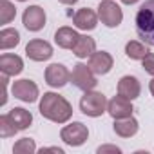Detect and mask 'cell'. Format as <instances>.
<instances>
[{"instance_id": "cb8c5ba5", "label": "cell", "mask_w": 154, "mask_h": 154, "mask_svg": "<svg viewBox=\"0 0 154 154\" xmlns=\"http://www.w3.org/2000/svg\"><path fill=\"white\" fill-rule=\"evenodd\" d=\"M13 152H15V154H33V152H36L35 140H31V138H22V140H18V141L13 145Z\"/></svg>"}, {"instance_id": "4fadbf2b", "label": "cell", "mask_w": 154, "mask_h": 154, "mask_svg": "<svg viewBox=\"0 0 154 154\" xmlns=\"http://www.w3.org/2000/svg\"><path fill=\"white\" fill-rule=\"evenodd\" d=\"M140 93H141V84L136 76L127 74V76H122L120 78V82H118V94L120 96L132 102L140 96Z\"/></svg>"}, {"instance_id": "f1b7e54d", "label": "cell", "mask_w": 154, "mask_h": 154, "mask_svg": "<svg viewBox=\"0 0 154 154\" xmlns=\"http://www.w3.org/2000/svg\"><path fill=\"white\" fill-rule=\"evenodd\" d=\"M122 4H127V6H132V4H136V2H140V0H120Z\"/></svg>"}, {"instance_id": "6da1fadb", "label": "cell", "mask_w": 154, "mask_h": 154, "mask_svg": "<svg viewBox=\"0 0 154 154\" xmlns=\"http://www.w3.org/2000/svg\"><path fill=\"white\" fill-rule=\"evenodd\" d=\"M38 111L45 120H49L53 123H67L72 116L71 103L58 93H44Z\"/></svg>"}, {"instance_id": "30bf717a", "label": "cell", "mask_w": 154, "mask_h": 154, "mask_svg": "<svg viewBox=\"0 0 154 154\" xmlns=\"http://www.w3.org/2000/svg\"><path fill=\"white\" fill-rule=\"evenodd\" d=\"M26 54L29 60L33 62H45L49 60L54 53H53V45L45 40H40V38H35L31 40L27 45H26Z\"/></svg>"}, {"instance_id": "277c9868", "label": "cell", "mask_w": 154, "mask_h": 154, "mask_svg": "<svg viewBox=\"0 0 154 154\" xmlns=\"http://www.w3.org/2000/svg\"><path fill=\"white\" fill-rule=\"evenodd\" d=\"M60 138L65 145L69 147H80L87 141L89 138V129L87 125H84L82 122H72L65 127H62L60 131Z\"/></svg>"}, {"instance_id": "8992f818", "label": "cell", "mask_w": 154, "mask_h": 154, "mask_svg": "<svg viewBox=\"0 0 154 154\" xmlns=\"http://www.w3.org/2000/svg\"><path fill=\"white\" fill-rule=\"evenodd\" d=\"M98 18L107 27H118L123 20V11L114 0H102L98 6Z\"/></svg>"}, {"instance_id": "f546056e", "label": "cell", "mask_w": 154, "mask_h": 154, "mask_svg": "<svg viewBox=\"0 0 154 154\" xmlns=\"http://www.w3.org/2000/svg\"><path fill=\"white\" fill-rule=\"evenodd\" d=\"M149 89H150V94L154 96V78H152V80L149 82Z\"/></svg>"}, {"instance_id": "d6986e66", "label": "cell", "mask_w": 154, "mask_h": 154, "mask_svg": "<svg viewBox=\"0 0 154 154\" xmlns=\"http://www.w3.org/2000/svg\"><path fill=\"white\" fill-rule=\"evenodd\" d=\"M8 114H9V118L13 120V123L17 125L18 131H26L33 123V114L24 107H13Z\"/></svg>"}, {"instance_id": "e0dca14e", "label": "cell", "mask_w": 154, "mask_h": 154, "mask_svg": "<svg viewBox=\"0 0 154 154\" xmlns=\"http://www.w3.org/2000/svg\"><path fill=\"white\" fill-rule=\"evenodd\" d=\"M78 38H80V35L76 33L72 27H67V26L58 27L56 33H54V42H56V45L62 47V49H72L74 44L78 42Z\"/></svg>"}, {"instance_id": "d4e9b609", "label": "cell", "mask_w": 154, "mask_h": 154, "mask_svg": "<svg viewBox=\"0 0 154 154\" xmlns=\"http://www.w3.org/2000/svg\"><path fill=\"white\" fill-rule=\"evenodd\" d=\"M141 65H143L145 72H149L150 76H154V53H149V54L141 60Z\"/></svg>"}, {"instance_id": "44dd1931", "label": "cell", "mask_w": 154, "mask_h": 154, "mask_svg": "<svg viewBox=\"0 0 154 154\" xmlns=\"http://www.w3.org/2000/svg\"><path fill=\"white\" fill-rule=\"evenodd\" d=\"M149 45L145 42H138V40H129L125 44V54L131 60H143L149 54Z\"/></svg>"}, {"instance_id": "52a82bcc", "label": "cell", "mask_w": 154, "mask_h": 154, "mask_svg": "<svg viewBox=\"0 0 154 154\" xmlns=\"http://www.w3.org/2000/svg\"><path fill=\"white\" fill-rule=\"evenodd\" d=\"M44 78H45V84H47L49 87L60 89V87H63V85L69 84L71 72H69V69H67L63 63H51L49 67H45Z\"/></svg>"}, {"instance_id": "5bb4252c", "label": "cell", "mask_w": 154, "mask_h": 154, "mask_svg": "<svg viewBox=\"0 0 154 154\" xmlns=\"http://www.w3.org/2000/svg\"><path fill=\"white\" fill-rule=\"evenodd\" d=\"M72 24L82 29V31H93L96 26H98V15L89 9V8H84V9H78L72 17Z\"/></svg>"}, {"instance_id": "2e32d148", "label": "cell", "mask_w": 154, "mask_h": 154, "mask_svg": "<svg viewBox=\"0 0 154 154\" xmlns=\"http://www.w3.org/2000/svg\"><path fill=\"white\" fill-rule=\"evenodd\" d=\"M114 132L120 136V138H132L138 129H140V123L136 118L132 116H127V118H120V120H114V125H112Z\"/></svg>"}, {"instance_id": "9c48e42d", "label": "cell", "mask_w": 154, "mask_h": 154, "mask_svg": "<svg viewBox=\"0 0 154 154\" xmlns=\"http://www.w3.org/2000/svg\"><path fill=\"white\" fill-rule=\"evenodd\" d=\"M45 20H47V18H45V11H44L40 6H29V8L24 11V15H22V24H24V27H26L27 31H33V33L44 29Z\"/></svg>"}, {"instance_id": "484cf974", "label": "cell", "mask_w": 154, "mask_h": 154, "mask_svg": "<svg viewBox=\"0 0 154 154\" xmlns=\"http://www.w3.org/2000/svg\"><path fill=\"white\" fill-rule=\"evenodd\" d=\"M98 154H105V152H114V154H120L122 152V149L120 147H116V145H102V147H98V150H96Z\"/></svg>"}, {"instance_id": "8fae6325", "label": "cell", "mask_w": 154, "mask_h": 154, "mask_svg": "<svg viewBox=\"0 0 154 154\" xmlns=\"http://www.w3.org/2000/svg\"><path fill=\"white\" fill-rule=\"evenodd\" d=\"M87 65L91 67V71H93L94 74L102 76V74H107V72L112 69L114 60H112L111 53H107V51H94V53L89 56V63H87Z\"/></svg>"}, {"instance_id": "83f0119b", "label": "cell", "mask_w": 154, "mask_h": 154, "mask_svg": "<svg viewBox=\"0 0 154 154\" xmlns=\"http://www.w3.org/2000/svg\"><path fill=\"white\" fill-rule=\"evenodd\" d=\"M60 4H63V6H72V4H76L78 0H58Z\"/></svg>"}, {"instance_id": "603a6c76", "label": "cell", "mask_w": 154, "mask_h": 154, "mask_svg": "<svg viewBox=\"0 0 154 154\" xmlns=\"http://www.w3.org/2000/svg\"><path fill=\"white\" fill-rule=\"evenodd\" d=\"M17 132H18V129L13 123V120L9 118V114H2V116H0V138H11Z\"/></svg>"}, {"instance_id": "4316f807", "label": "cell", "mask_w": 154, "mask_h": 154, "mask_svg": "<svg viewBox=\"0 0 154 154\" xmlns=\"http://www.w3.org/2000/svg\"><path fill=\"white\" fill-rule=\"evenodd\" d=\"M42 152H58V154H63V149H60V147H44Z\"/></svg>"}, {"instance_id": "9a60e30c", "label": "cell", "mask_w": 154, "mask_h": 154, "mask_svg": "<svg viewBox=\"0 0 154 154\" xmlns=\"http://www.w3.org/2000/svg\"><path fill=\"white\" fill-rule=\"evenodd\" d=\"M0 71L8 76H17L24 71V60L18 54H11V53H4L0 56Z\"/></svg>"}, {"instance_id": "ffe728a7", "label": "cell", "mask_w": 154, "mask_h": 154, "mask_svg": "<svg viewBox=\"0 0 154 154\" xmlns=\"http://www.w3.org/2000/svg\"><path fill=\"white\" fill-rule=\"evenodd\" d=\"M20 44V33L15 27H4L0 31V49L8 51Z\"/></svg>"}, {"instance_id": "5b68a950", "label": "cell", "mask_w": 154, "mask_h": 154, "mask_svg": "<svg viewBox=\"0 0 154 154\" xmlns=\"http://www.w3.org/2000/svg\"><path fill=\"white\" fill-rule=\"evenodd\" d=\"M71 82L74 87H78L80 91H93L98 84L96 80V74L91 71L89 65L85 63H76L72 67V72H71Z\"/></svg>"}, {"instance_id": "ba28073f", "label": "cell", "mask_w": 154, "mask_h": 154, "mask_svg": "<svg viewBox=\"0 0 154 154\" xmlns=\"http://www.w3.org/2000/svg\"><path fill=\"white\" fill-rule=\"evenodd\" d=\"M11 93H13V96H15L17 100L26 102V103H33V102H36L38 96H40L38 85H36L33 80H27V78L17 80V82L13 84V87H11Z\"/></svg>"}, {"instance_id": "7a4b0ae2", "label": "cell", "mask_w": 154, "mask_h": 154, "mask_svg": "<svg viewBox=\"0 0 154 154\" xmlns=\"http://www.w3.org/2000/svg\"><path fill=\"white\" fill-rule=\"evenodd\" d=\"M134 24L138 36L147 45H154V0H147L140 6L134 17Z\"/></svg>"}, {"instance_id": "7402d4cb", "label": "cell", "mask_w": 154, "mask_h": 154, "mask_svg": "<svg viewBox=\"0 0 154 154\" xmlns=\"http://www.w3.org/2000/svg\"><path fill=\"white\" fill-rule=\"evenodd\" d=\"M17 17V8L9 0H0V24L6 26L9 22H13Z\"/></svg>"}, {"instance_id": "4dcf8cb0", "label": "cell", "mask_w": 154, "mask_h": 154, "mask_svg": "<svg viewBox=\"0 0 154 154\" xmlns=\"http://www.w3.org/2000/svg\"><path fill=\"white\" fill-rule=\"evenodd\" d=\"M18 2H26V0H18Z\"/></svg>"}, {"instance_id": "3957f363", "label": "cell", "mask_w": 154, "mask_h": 154, "mask_svg": "<svg viewBox=\"0 0 154 154\" xmlns=\"http://www.w3.org/2000/svg\"><path fill=\"white\" fill-rule=\"evenodd\" d=\"M107 98L105 94L98 93V91H85L84 96L80 98V111L85 114V116H91V118H98L102 116L103 112H107Z\"/></svg>"}, {"instance_id": "ac0fdd59", "label": "cell", "mask_w": 154, "mask_h": 154, "mask_svg": "<svg viewBox=\"0 0 154 154\" xmlns=\"http://www.w3.org/2000/svg\"><path fill=\"white\" fill-rule=\"evenodd\" d=\"M94 51H96V42L89 35H80L78 42H76L74 47H72L74 56H78V58H89Z\"/></svg>"}, {"instance_id": "7c38bea8", "label": "cell", "mask_w": 154, "mask_h": 154, "mask_svg": "<svg viewBox=\"0 0 154 154\" xmlns=\"http://www.w3.org/2000/svg\"><path fill=\"white\" fill-rule=\"evenodd\" d=\"M132 103L131 100L123 98V96H114L109 100L107 103V112L111 114L112 120H120V118H127V116H132Z\"/></svg>"}]
</instances>
